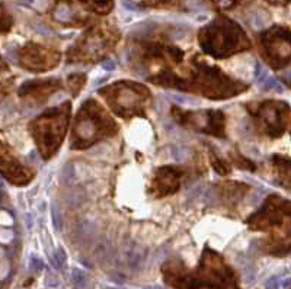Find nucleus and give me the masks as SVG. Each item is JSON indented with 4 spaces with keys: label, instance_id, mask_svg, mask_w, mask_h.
I'll return each mask as SVG.
<instances>
[{
    "label": "nucleus",
    "instance_id": "f257e3e1",
    "mask_svg": "<svg viewBox=\"0 0 291 289\" xmlns=\"http://www.w3.org/2000/svg\"><path fill=\"white\" fill-rule=\"evenodd\" d=\"M149 80L157 86L198 93L210 99H227L248 90V84L229 77L222 68L210 65L200 55L191 58L189 68L184 77L171 70H162L150 76Z\"/></svg>",
    "mask_w": 291,
    "mask_h": 289
},
{
    "label": "nucleus",
    "instance_id": "f03ea898",
    "mask_svg": "<svg viewBox=\"0 0 291 289\" xmlns=\"http://www.w3.org/2000/svg\"><path fill=\"white\" fill-rule=\"evenodd\" d=\"M166 284L175 289H195L205 287L211 289H239L233 271L224 263L223 257L205 247L198 268V279L187 272L181 262H168L163 266Z\"/></svg>",
    "mask_w": 291,
    "mask_h": 289
},
{
    "label": "nucleus",
    "instance_id": "7ed1b4c3",
    "mask_svg": "<svg viewBox=\"0 0 291 289\" xmlns=\"http://www.w3.org/2000/svg\"><path fill=\"white\" fill-rule=\"evenodd\" d=\"M203 51L214 58H227L252 48V42L243 28L233 19L220 15L198 32Z\"/></svg>",
    "mask_w": 291,
    "mask_h": 289
},
{
    "label": "nucleus",
    "instance_id": "20e7f679",
    "mask_svg": "<svg viewBox=\"0 0 291 289\" xmlns=\"http://www.w3.org/2000/svg\"><path fill=\"white\" fill-rule=\"evenodd\" d=\"M117 132V122L95 99H87L76 115L70 147L73 150H83Z\"/></svg>",
    "mask_w": 291,
    "mask_h": 289
},
{
    "label": "nucleus",
    "instance_id": "39448f33",
    "mask_svg": "<svg viewBox=\"0 0 291 289\" xmlns=\"http://www.w3.org/2000/svg\"><path fill=\"white\" fill-rule=\"evenodd\" d=\"M246 224L254 231H265V233L273 234L275 239L280 236L278 241L268 244V249L274 247L271 253L284 255L291 250L290 246L283 243L284 239L291 237L290 201H286L284 198L278 195H271L265 201L264 207L246 220Z\"/></svg>",
    "mask_w": 291,
    "mask_h": 289
},
{
    "label": "nucleus",
    "instance_id": "423d86ee",
    "mask_svg": "<svg viewBox=\"0 0 291 289\" xmlns=\"http://www.w3.org/2000/svg\"><path fill=\"white\" fill-rule=\"evenodd\" d=\"M70 112L71 103L64 102L60 106L45 111L42 115L29 122V132L44 160L51 159L58 151L67 132Z\"/></svg>",
    "mask_w": 291,
    "mask_h": 289
},
{
    "label": "nucleus",
    "instance_id": "0eeeda50",
    "mask_svg": "<svg viewBox=\"0 0 291 289\" xmlns=\"http://www.w3.org/2000/svg\"><path fill=\"white\" fill-rule=\"evenodd\" d=\"M120 29L108 22L85 31L67 51V63H95L105 58L118 44Z\"/></svg>",
    "mask_w": 291,
    "mask_h": 289
},
{
    "label": "nucleus",
    "instance_id": "6e6552de",
    "mask_svg": "<svg viewBox=\"0 0 291 289\" xmlns=\"http://www.w3.org/2000/svg\"><path fill=\"white\" fill-rule=\"evenodd\" d=\"M99 95L106 100L112 112L124 119L144 116L146 109L152 102V93L146 86L125 80L101 89Z\"/></svg>",
    "mask_w": 291,
    "mask_h": 289
},
{
    "label": "nucleus",
    "instance_id": "1a4fd4ad",
    "mask_svg": "<svg viewBox=\"0 0 291 289\" xmlns=\"http://www.w3.org/2000/svg\"><path fill=\"white\" fill-rule=\"evenodd\" d=\"M131 61L140 65H163L169 70L171 65H176L184 58V51L165 39H138L131 47ZM162 71V70H160Z\"/></svg>",
    "mask_w": 291,
    "mask_h": 289
},
{
    "label": "nucleus",
    "instance_id": "9d476101",
    "mask_svg": "<svg viewBox=\"0 0 291 289\" xmlns=\"http://www.w3.org/2000/svg\"><path fill=\"white\" fill-rule=\"evenodd\" d=\"M248 111L252 113L257 128L271 138L281 137L290 121V106L283 100H264L248 105Z\"/></svg>",
    "mask_w": 291,
    "mask_h": 289
},
{
    "label": "nucleus",
    "instance_id": "9b49d317",
    "mask_svg": "<svg viewBox=\"0 0 291 289\" xmlns=\"http://www.w3.org/2000/svg\"><path fill=\"white\" fill-rule=\"evenodd\" d=\"M259 52L273 68H283L291 61V31L274 25L258 36Z\"/></svg>",
    "mask_w": 291,
    "mask_h": 289
},
{
    "label": "nucleus",
    "instance_id": "f8f14e48",
    "mask_svg": "<svg viewBox=\"0 0 291 289\" xmlns=\"http://www.w3.org/2000/svg\"><path fill=\"white\" fill-rule=\"evenodd\" d=\"M171 112L173 119L187 128L210 134L217 138H226V116L222 111H184L173 106Z\"/></svg>",
    "mask_w": 291,
    "mask_h": 289
},
{
    "label": "nucleus",
    "instance_id": "ddd939ff",
    "mask_svg": "<svg viewBox=\"0 0 291 289\" xmlns=\"http://www.w3.org/2000/svg\"><path fill=\"white\" fill-rule=\"evenodd\" d=\"M60 57L57 49L38 42H26L17 51L19 65L31 73H42L54 68L58 65Z\"/></svg>",
    "mask_w": 291,
    "mask_h": 289
},
{
    "label": "nucleus",
    "instance_id": "4468645a",
    "mask_svg": "<svg viewBox=\"0 0 291 289\" xmlns=\"http://www.w3.org/2000/svg\"><path fill=\"white\" fill-rule=\"evenodd\" d=\"M61 80L57 77H50L45 80H31L25 81L19 90V97L29 106H38L45 103L55 92L61 89Z\"/></svg>",
    "mask_w": 291,
    "mask_h": 289
},
{
    "label": "nucleus",
    "instance_id": "2eb2a0df",
    "mask_svg": "<svg viewBox=\"0 0 291 289\" xmlns=\"http://www.w3.org/2000/svg\"><path fill=\"white\" fill-rule=\"evenodd\" d=\"M184 177V170L176 166H163L154 172L150 185V193L153 198H165L179 191Z\"/></svg>",
    "mask_w": 291,
    "mask_h": 289
},
{
    "label": "nucleus",
    "instance_id": "dca6fc26",
    "mask_svg": "<svg viewBox=\"0 0 291 289\" xmlns=\"http://www.w3.org/2000/svg\"><path fill=\"white\" fill-rule=\"evenodd\" d=\"M1 175L7 182L16 186L28 185L34 179V172L23 166L4 143L1 144Z\"/></svg>",
    "mask_w": 291,
    "mask_h": 289
},
{
    "label": "nucleus",
    "instance_id": "f3484780",
    "mask_svg": "<svg viewBox=\"0 0 291 289\" xmlns=\"http://www.w3.org/2000/svg\"><path fill=\"white\" fill-rule=\"evenodd\" d=\"M52 19L64 26H80L85 25L89 17L82 13L71 0H60L55 3L54 9L51 10Z\"/></svg>",
    "mask_w": 291,
    "mask_h": 289
},
{
    "label": "nucleus",
    "instance_id": "a211bd4d",
    "mask_svg": "<svg viewBox=\"0 0 291 289\" xmlns=\"http://www.w3.org/2000/svg\"><path fill=\"white\" fill-rule=\"evenodd\" d=\"M249 191V186L245 183H239V182H222L217 185V192H219V199H222V202L224 205L235 207Z\"/></svg>",
    "mask_w": 291,
    "mask_h": 289
},
{
    "label": "nucleus",
    "instance_id": "6ab92c4d",
    "mask_svg": "<svg viewBox=\"0 0 291 289\" xmlns=\"http://www.w3.org/2000/svg\"><path fill=\"white\" fill-rule=\"evenodd\" d=\"M273 170L277 182L286 189H291V160L283 156H273L271 159Z\"/></svg>",
    "mask_w": 291,
    "mask_h": 289
},
{
    "label": "nucleus",
    "instance_id": "aec40b11",
    "mask_svg": "<svg viewBox=\"0 0 291 289\" xmlns=\"http://www.w3.org/2000/svg\"><path fill=\"white\" fill-rule=\"evenodd\" d=\"M86 10L96 15H108L114 9V0H77Z\"/></svg>",
    "mask_w": 291,
    "mask_h": 289
},
{
    "label": "nucleus",
    "instance_id": "412c9836",
    "mask_svg": "<svg viewBox=\"0 0 291 289\" xmlns=\"http://www.w3.org/2000/svg\"><path fill=\"white\" fill-rule=\"evenodd\" d=\"M184 0H141L140 6L147 9H176L181 7Z\"/></svg>",
    "mask_w": 291,
    "mask_h": 289
},
{
    "label": "nucleus",
    "instance_id": "4be33fe9",
    "mask_svg": "<svg viewBox=\"0 0 291 289\" xmlns=\"http://www.w3.org/2000/svg\"><path fill=\"white\" fill-rule=\"evenodd\" d=\"M210 161H211V166L214 167V170L217 173H220L222 176H227L232 172L230 164L224 159H222L213 147H210Z\"/></svg>",
    "mask_w": 291,
    "mask_h": 289
},
{
    "label": "nucleus",
    "instance_id": "5701e85b",
    "mask_svg": "<svg viewBox=\"0 0 291 289\" xmlns=\"http://www.w3.org/2000/svg\"><path fill=\"white\" fill-rule=\"evenodd\" d=\"M86 83V76L83 73H74V74H70L67 77V84H68V90L71 92L73 96H77L79 92L83 89Z\"/></svg>",
    "mask_w": 291,
    "mask_h": 289
},
{
    "label": "nucleus",
    "instance_id": "b1692460",
    "mask_svg": "<svg viewBox=\"0 0 291 289\" xmlns=\"http://www.w3.org/2000/svg\"><path fill=\"white\" fill-rule=\"evenodd\" d=\"M71 281H73L76 289L90 288V281H89L87 275L83 271H80V269H73L71 271Z\"/></svg>",
    "mask_w": 291,
    "mask_h": 289
},
{
    "label": "nucleus",
    "instance_id": "393cba45",
    "mask_svg": "<svg viewBox=\"0 0 291 289\" xmlns=\"http://www.w3.org/2000/svg\"><path fill=\"white\" fill-rule=\"evenodd\" d=\"M259 86L267 90V92H278V93H283L284 92V87L281 86V83L275 79V77H267L262 83H259Z\"/></svg>",
    "mask_w": 291,
    "mask_h": 289
},
{
    "label": "nucleus",
    "instance_id": "a878e982",
    "mask_svg": "<svg viewBox=\"0 0 291 289\" xmlns=\"http://www.w3.org/2000/svg\"><path fill=\"white\" fill-rule=\"evenodd\" d=\"M230 157H232V161L239 167V169H245V170H255L257 167H255V164L252 163V161H249L248 159H245V157H242L240 154H238V153H230Z\"/></svg>",
    "mask_w": 291,
    "mask_h": 289
},
{
    "label": "nucleus",
    "instance_id": "bb28decb",
    "mask_svg": "<svg viewBox=\"0 0 291 289\" xmlns=\"http://www.w3.org/2000/svg\"><path fill=\"white\" fill-rule=\"evenodd\" d=\"M208 1L219 10H230L240 3V0H208Z\"/></svg>",
    "mask_w": 291,
    "mask_h": 289
},
{
    "label": "nucleus",
    "instance_id": "cd10ccee",
    "mask_svg": "<svg viewBox=\"0 0 291 289\" xmlns=\"http://www.w3.org/2000/svg\"><path fill=\"white\" fill-rule=\"evenodd\" d=\"M12 23H13L12 16L6 12L4 6H1V32L6 33V32L12 28Z\"/></svg>",
    "mask_w": 291,
    "mask_h": 289
},
{
    "label": "nucleus",
    "instance_id": "c85d7f7f",
    "mask_svg": "<svg viewBox=\"0 0 291 289\" xmlns=\"http://www.w3.org/2000/svg\"><path fill=\"white\" fill-rule=\"evenodd\" d=\"M64 265H66V253H64L63 249H57V252L54 255V259H52V266L55 269H61Z\"/></svg>",
    "mask_w": 291,
    "mask_h": 289
},
{
    "label": "nucleus",
    "instance_id": "c756f323",
    "mask_svg": "<svg viewBox=\"0 0 291 289\" xmlns=\"http://www.w3.org/2000/svg\"><path fill=\"white\" fill-rule=\"evenodd\" d=\"M267 77H268V73H267V70L262 67V64L257 63V65H255V80L258 81V84H259V83H262V81H264Z\"/></svg>",
    "mask_w": 291,
    "mask_h": 289
},
{
    "label": "nucleus",
    "instance_id": "7c9ffc66",
    "mask_svg": "<svg viewBox=\"0 0 291 289\" xmlns=\"http://www.w3.org/2000/svg\"><path fill=\"white\" fill-rule=\"evenodd\" d=\"M29 268H31V271H34V272H39V271L44 269V263H42V260H41L39 257L32 256V257H31V262H29Z\"/></svg>",
    "mask_w": 291,
    "mask_h": 289
},
{
    "label": "nucleus",
    "instance_id": "2f4dec72",
    "mask_svg": "<svg viewBox=\"0 0 291 289\" xmlns=\"http://www.w3.org/2000/svg\"><path fill=\"white\" fill-rule=\"evenodd\" d=\"M58 278L57 276H54L52 273H47V276H45V285L48 287V288H57L58 287Z\"/></svg>",
    "mask_w": 291,
    "mask_h": 289
},
{
    "label": "nucleus",
    "instance_id": "473e14b6",
    "mask_svg": "<svg viewBox=\"0 0 291 289\" xmlns=\"http://www.w3.org/2000/svg\"><path fill=\"white\" fill-rule=\"evenodd\" d=\"M265 1L273 6H287L291 3V0H265Z\"/></svg>",
    "mask_w": 291,
    "mask_h": 289
},
{
    "label": "nucleus",
    "instance_id": "72a5a7b5",
    "mask_svg": "<svg viewBox=\"0 0 291 289\" xmlns=\"http://www.w3.org/2000/svg\"><path fill=\"white\" fill-rule=\"evenodd\" d=\"M265 289H278V278H271V279L267 282Z\"/></svg>",
    "mask_w": 291,
    "mask_h": 289
}]
</instances>
